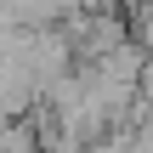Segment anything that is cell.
I'll return each mask as SVG.
<instances>
[]
</instances>
